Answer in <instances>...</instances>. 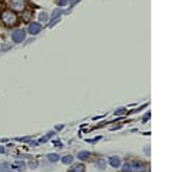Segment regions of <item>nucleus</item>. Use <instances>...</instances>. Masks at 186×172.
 <instances>
[{"label":"nucleus","mask_w":186,"mask_h":172,"mask_svg":"<svg viewBox=\"0 0 186 172\" xmlns=\"http://www.w3.org/2000/svg\"><path fill=\"white\" fill-rule=\"evenodd\" d=\"M0 20L3 23L4 26H15L17 25V22H19V16H17L16 12H13L12 9H4L3 12L0 13Z\"/></svg>","instance_id":"f257e3e1"},{"label":"nucleus","mask_w":186,"mask_h":172,"mask_svg":"<svg viewBox=\"0 0 186 172\" xmlns=\"http://www.w3.org/2000/svg\"><path fill=\"white\" fill-rule=\"evenodd\" d=\"M39 20H41V22H46V20H48V15H46V13H41V15H39Z\"/></svg>","instance_id":"9d476101"},{"label":"nucleus","mask_w":186,"mask_h":172,"mask_svg":"<svg viewBox=\"0 0 186 172\" xmlns=\"http://www.w3.org/2000/svg\"><path fill=\"white\" fill-rule=\"evenodd\" d=\"M29 165H31V168H37V166H38V162H34V161H32Z\"/></svg>","instance_id":"ddd939ff"},{"label":"nucleus","mask_w":186,"mask_h":172,"mask_svg":"<svg viewBox=\"0 0 186 172\" xmlns=\"http://www.w3.org/2000/svg\"><path fill=\"white\" fill-rule=\"evenodd\" d=\"M48 159H50V162H57V161H58V156L54 155V153H51V155H48Z\"/></svg>","instance_id":"1a4fd4ad"},{"label":"nucleus","mask_w":186,"mask_h":172,"mask_svg":"<svg viewBox=\"0 0 186 172\" xmlns=\"http://www.w3.org/2000/svg\"><path fill=\"white\" fill-rule=\"evenodd\" d=\"M71 161H73V158H71V156H66V158H64V159H63V162H64V164H70Z\"/></svg>","instance_id":"9b49d317"},{"label":"nucleus","mask_w":186,"mask_h":172,"mask_svg":"<svg viewBox=\"0 0 186 172\" xmlns=\"http://www.w3.org/2000/svg\"><path fill=\"white\" fill-rule=\"evenodd\" d=\"M28 32H29L31 35H38L39 32H41V25H39V23H37V22H34V23H29Z\"/></svg>","instance_id":"20e7f679"},{"label":"nucleus","mask_w":186,"mask_h":172,"mask_svg":"<svg viewBox=\"0 0 186 172\" xmlns=\"http://www.w3.org/2000/svg\"><path fill=\"white\" fill-rule=\"evenodd\" d=\"M87 156H89V153H87V152H81L80 155H79V158H81V159H86Z\"/></svg>","instance_id":"f8f14e48"},{"label":"nucleus","mask_w":186,"mask_h":172,"mask_svg":"<svg viewBox=\"0 0 186 172\" xmlns=\"http://www.w3.org/2000/svg\"><path fill=\"white\" fill-rule=\"evenodd\" d=\"M25 38H26V30L25 29H15L12 32V39L15 42L21 43V42L25 41Z\"/></svg>","instance_id":"f03ea898"},{"label":"nucleus","mask_w":186,"mask_h":172,"mask_svg":"<svg viewBox=\"0 0 186 172\" xmlns=\"http://www.w3.org/2000/svg\"><path fill=\"white\" fill-rule=\"evenodd\" d=\"M67 2H68V0H60V2H58V4H60V6H64V4L67 3Z\"/></svg>","instance_id":"4468645a"},{"label":"nucleus","mask_w":186,"mask_h":172,"mask_svg":"<svg viewBox=\"0 0 186 172\" xmlns=\"http://www.w3.org/2000/svg\"><path fill=\"white\" fill-rule=\"evenodd\" d=\"M12 168L17 169V171H23V169L26 168V165H25V162H22V161H16V162L12 165Z\"/></svg>","instance_id":"423d86ee"},{"label":"nucleus","mask_w":186,"mask_h":172,"mask_svg":"<svg viewBox=\"0 0 186 172\" xmlns=\"http://www.w3.org/2000/svg\"><path fill=\"white\" fill-rule=\"evenodd\" d=\"M10 4V9L13 12H23L25 10V0H10L9 2Z\"/></svg>","instance_id":"7ed1b4c3"},{"label":"nucleus","mask_w":186,"mask_h":172,"mask_svg":"<svg viewBox=\"0 0 186 172\" xmlns=\"http://www.w3.org/2000/svg\"><path fill=\"white\" fill-rule=\"evenodd\" d=\"M83 171H85V168H83L81 165H76V166L71 169V172H83Z\"/></svg>","instance_id":"6e6552de"},{"label":"nucleus","mask_w":186,"mask_h":172,"mask_svg":"<svg viewBox=\"0 0 186 172\" xmlns=\"http://www.w3.org/2000/svg\"><path fill=\"white\" fill-rule=\"evenodd\" d=\"M0 172H12L10 171V164H7V162L0 164Z\"/></svg>","instance_id":"0eeeda50"},{"label":"nucleus","mask_w":186,"mask_h":172,"mask_svg":"<svg viewBox=\"0 0 186 172\" xmlns=\"http://www.w3.org/2000/svg\"><path fill=\"white\" fill-rule=\"evenodd\" d=\"M22 13V20H25V22H29L31 19H32V12L31 10H23V12H21Z\"/></svg>","instance_id":"39448f33"}]
</instances>
